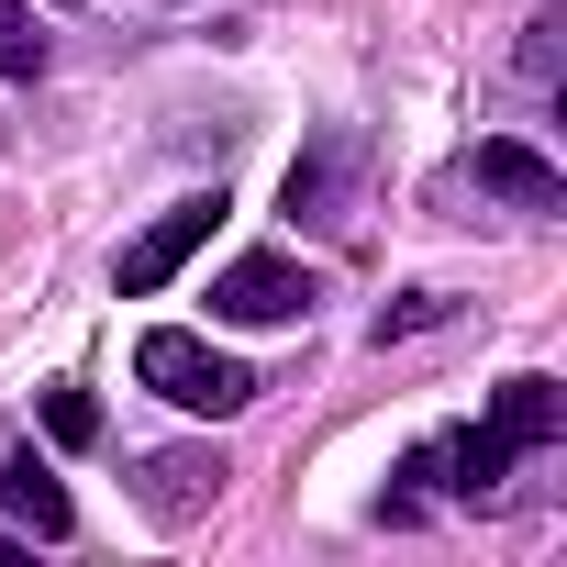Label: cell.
<instances>
[{
    "mask_svg": "<svg viewBox=\"0 0 567 567\" xmlns=\"http://www.w3.org/2000/svg\"><path fill=\"white\" fill-rule=\"evenodd\" d=\"M134 379H145L156 401H178V412H212V423L256 401V379H245V368H234L223 346H200V334H178V323H156V334L134 346Z\"/></svg>",
    "mask_w": 567,
    "mask_h": 567,
    "instance_id": "6da1fadb",
    "label": "cell"
},
{
    "mask_svg": "<svg viewBox=\"0 0 567 567\" xmlns=\"http://www.w3.org/2000/svg\"><path fill=\"white\" fill-rule=\"evenodd\" d=\"M323 301V278L301 267V256H234L223 278H212V312L223 323H301Z\"/></svg>",
    "mask_w": 567,
    "mask_h": 567,
    "instance_id": "7a4b0ae2",
    "label": "cell"
},
{
    "mask_svg": "<svg viewBox=\"0 0 567 567\" xmlns=\"http://www.w3.org/2000/svg\"><path fill=\"white\" fill-rule=\"evenodd\" d=\"M212 223H223V189H200V200H178V212H156V223H145L134 245H123V267H112V278H123V301H145V290H167V278H178V267H189V256L212 245Z\"/></svg>",
    "mask_w": 567,
    "mask_h": 567,
    "instance_id": "3957f363",
    "label": "cell"
},
{
    "mask_svg": "<svg viewBox=\"0 0 567 567\" xmlns=\"http://www.w3.org/2000/svg\"><path fill=\"white\" fill-rule=\"evenodd\" d=\"M346 178H357V134H323L312 156H290V223H346Z\"/></svg>",
    "mask_w": 567,
    "mask_h": 567,
    "instance_id": "277c9868",
    "label": "cell"
},
{
    "mask_svg": "<svg viewBox=\"0 0 567 567\" xmlns=\"http://www.w3.org/2000/svg\"><path fill=\"white\" fill-rule=\"evenodd\" d=\"M223 478H234V467H223L212 445H167V456H145V501H156L167 523L212 512V501H223Z\"/></svg>",
    "mask_w": 567,
    "mask_h": 567,
    "instance_id": "5b68a950",
    "label": "cell"
},
{
    "mask_svg": "<svg viewBox=\"0 0 567 567\" xmlns=\"http://www.w3.org/2000/svg\"><path fill=\"white\" fill-rule=\"evenodd\" d=\"M0 501H12V523H23V534H45V545L79 523V501L56 489V467H45L34 445H12V456H0Z\"/></svg>",
    "mask_w": 567,
    "mask_h": 567,
    "instance_id": "8992f818",
    "label": "cell"
},
{
    "mask_svg": "<svg viewBox=\"0 0 567 567\" xmlns=\"http://www.w3.org/2000/svg\"><path fill=\"white\" fill-rule=\"evenodd\" d=\"M478 189H489V200H512V212H556V200H567V178H556L534 145H512V134H489V145H478Z\"/></svg>",
    "mask_w": 567,
    "mask_h": 567,
    "instance_id": "52a82bcc",
    "label": "cell"
},
{
    "mask_svg": "<svg viewBox=\"0 0 567 567\" xmlns=\"http://www.w3.org/2000/svg\"><path fill=\"white\" fill-rule=\"evenodd\" d=\"M489 434H501L512 456H523V445H556V434H567V390H556V379H501Z\"/></svg>",
    "mask_w": 567,
    "mask_h": 567,
    "instance_id": "ba28073f",
    "label": "cell"
},
{
    "mask_svg": "<svg viewBox=\"0 0 567 567\" xmlns=\"http://www.w3.org/2000/svg\"><path fill=\"white\" fill-rule=\"evenodd\" d=\"M45 34H34V0H0V79H34Z\"/></svg>",
    "mask_w": 567,
    "mask_h": 567,
    "instance_id": "9c48e42d",
    "label": "cell"
},
{
    "mask_svg": "<svg viewBox=\"0 0 567 567\" xmlns=\"http://www.w3.org/2000/svg\"><path fill=\"white\" fill-rule=\"evenodd\" d=\"M45 434H56V445H90V434H101V401L56 379V390H45Z\"/></svg>",
    "mask_w": 567,
    "mask_h": 567,
    "instance_id": "30bf717a",
    "label": "cell"
},
{
    "mask_svg": "<svg viewBox=\"0 0 567 567\" xmlns=\"http://www.w3.org/2000/svg\"><path fill=\"white\" fill-rule=\"evenodd\" d=\"M445 312H456L445 290H412V301H390V312H379V346H401V334H423V323H445Z\"/></svg>",
    "mask_w": 567,
    "mask_h": 567,
    "instance_id": "8fae6325",
    "label": "cell"
}]
</instances>
